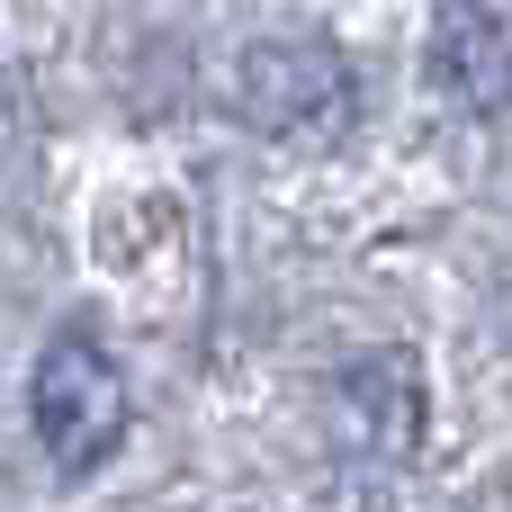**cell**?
Instances as JSON below:
<instances>
[{"label": "cell", "mask_w": 512, "mask_h": 512, "mask_svg": "<svg viewBox=\"0 0 512 512\" xmlns=\"http://www.w3.org/2000/svg\"><path fill=\"white\" fill-rule=\"evenodd\" d=\"M27 423L45 441L54 468H99L117 441H126V378L117 360L90 342V333H63L45 360H36V387H27Z\"/></svg>", "instance_id": "obj_1"}, {"label": "cell", "mask_w": 512, "mask_h": 512, "mask_svg": "<svg viewBox=\"0 0 512 512\" xmlns=\"http://www.w3.org/2000/svg\"><path fill=\"white\" fill-rule=\"evenodd\" d=\"M243 99L270 126H342L351 63L333 45H261V54H243Z\"/></svg>", "instance_id": "obj_2"}, {"label": "cell", "mask_w": 512, "mask_h": 512, "mask_svg": "<svg viewBox=\"0 0 512 512\" xmlns=\"http://www.w3.org/2000/svg\"><path fill=\"white\" fill-rule=\"evenodd\" d=\"M432 81H441L450 99H468V108H504L512 99V36H504V18L477 9V0H450L441 27H432Z\"/></svg>", "instance_id": "obj_3"}]
</instances>
